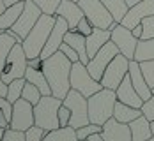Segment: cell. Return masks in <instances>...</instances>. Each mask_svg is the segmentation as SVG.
Instances as JSON below:
<instances>
[{"instance_id": "cell-1", "label": "cell", "mask_w": 154, "mask_h": 141, "mask_svg": "<svg viewBox=\"0 0 154 141\" xmlns=\"http://www.w3.org/2000/svg\"><path fill=\"white\" fill-rule=\"evenodd\" d=\"M71 67H73V62L60 49L57 53H53L51 57L45 58L43 71H45V76H46L50 87H51V95L64 99L67 92L71 90Z\"/></svg>"}, {"instance_id": "cell-2", "label": "cell", "mask_w": 154, "mask_h": 141, "mask_svg": "<svg viewBox=\"0 0 154 141\" xmlns=\"http://www.w3.org/2000/svg\"><path fill=\"white\" fill-rule=\"evenodd\" d=\"M55 19L57 16L51 14H41V18L37 19V23L34 25V28L29 32V35L23 39L21 46L25 49L27 57L29 58H34V57H41V51L46 44L48 37L51 34V28L55 25Z\"/></svg>"}, {"instance_id": "cell-3", "label": "cell", "mask_w": 154, "mask_h": 141, "mask_svg": "<svg viewBox=\"0 0 154 141\" xmlns=\"http://www.w3.org/2000/svg\"><path fill=\"white\" fill-rule=\"evenodd\" d=\"M87 102H89V118H91V122L97 124V125H103L108 118L113 116L117 94H115V90L101 88L99 92L87 97Z\"/></svg>"}, {"instance_id": "cell-4", "label": "cell", "mask_w": 154, "mask_h": 141, "mask_svg": "<svg viewBox=\"0 0 154 141\" xmlns=\"http://www.w3.org/2000/svg\"><path fill=\"white\" fill-rule=\"evenodd\" d=\"M62 106V99L55 95H43L39 102L34 106V118L35 125L43 127L45 131H53L59 129V108Z\"/></svg>"}, {"instance_id": "cell-5", "label": "cell", "mask_w": 154, "mask_h": 141, "mask_svg": "<svg viewBox=\"0 0 154 141\" xmlns=\"http://www.w3.org/2000/svg\"><path fill=\"white\" fill-rule=\"evenodd\" d=\"M62 101L71 110V120H69V125L71 127L80 129V127L91 124V118H89V102H87V97L83 94H80L78 90L71 88Z\"/></svg>"}, {"instance_id": "cell-6", "label": "cell", "mask_w": 154, "mask_h": 141, "mask_svg": "<svg viewBox=\"0 0 154 141\" xmlns=\"http://www.w3.org/2000/svg\"><path fill=\"white\" fill-rule=\"evenodd\" d=\"M71 88L78 90L85 97H91L96 92H99L103 88V85H101V81L92 78V74L89 72L85 63L75 62L73 67H71Z\"/></svg>"}, {"instance_id": "cell-7", "label": "cell", "mask_w": 154, "mask_h": 141, "mask_svg": "<svg viewBox=\"0 0 154 141\" xmlns=\"http://www.w3.org/2000/svg\"><path fill=\"white\" fill-rule=\"evenodd\" d=\"M27 67H29V57H27L23 46L20 43H16L14 48L9 53V57H7V62L4 65V71H2L0 76L5 83H11L13 79L25 78Z\"/></svg>"}, {"instance_id": "cell-8", "label": "cell", "mask_w": 154, "mask_h": 141, "mask_svg": "<svg viewBox=\"0 0 154 141\" xmlns=\"http://www.w3.org/2000/svg\"><path fill=\"white\" fill-rule=\"evenodd\" d=\"M85 18L92 23V27L99 28H110V25L115 21L113 16L110 14L103 0H78Z\"/></svg>"}, {"instance_id": "cell-9", "label": "cell", "mask_w": 154, "mask_h": 141, "mask_svg": "<svg viewBox=\"0 0 154 141\" xmlns=\"http://www.w3.org/2000/svg\"><path fill=\"white\" fill-rule=\"evenodd\" d=\"M119 53L121 51H119L117 44L110 39L106 44L89 60V63H87V69L92 74V78L97 79V81H101V78H103V74H105V71H106V67H108V63L112 62Z\"/></svg>"}, {"instance_id": "cell-10", "label": "cell", "mask_w": 154, "mask_h": 141, "mask_svg": "<svg viewBox=\"0 0 154 141\" xmlns=\"http://www.w3.org/2000/svg\"><path fill=\"white\" fill-rule=\"evenodd\" d=\"M129 72V58H126L122 53H119L112 62L108 63L106 71L101 78V85L103 88H110V90H117V87L122 83V79L128 76Z\"/></svg>"}, {"instance_id": "cell-11", "label": "cell", "mask_w": 154, "mask_h": 141, "mask_svg": "<svg viewBox=\"0 0 154 141\" xmlns=\"http://www.w3.org/2000/svg\"><path fill=\"white\" fill-rule=\"evenodd\" d=\"M41 14H43V11L35 5L34 0H25V7H23L21 14L18 18V21L13 25L11 30L16 32L21 39H25L29 35V32L34 28V25L37 23V19L41 18Z\"/></svg>"}, {"instance_id": "cell-12", "label": "cell", "mask_w": 154, "mask_h": 141, "mask_svg": "<svg viewBox=\"0 0 154 141\" xmlns=\"http://www.w3.org/2000/svg\"><path fill=\"white\" fill-rule=\"evenodd\" d=\"M35 124L34 118V104L25 101L23 97L13 102V116H11V129L16 131H27L29 127Z\"/></svg>"}, {"instance_id": "cell-13", "label": "cell", "mask_w": 154, "mask_h": 141, "mask_svg": "<svg viewBox=\"0 0 154 141\" xmlns=\"http://www.w3.org/2000/svg\"><path fill=\"white\" fill-rule=\"evenodd\" d=\"M112 41L117 44L119 51L122 53L126 58L135 60V51H137L138 39L133 35L131 28H128V27H124L122 23H119V25L112 30Z\"/></svg>"}, {"instance_id": "cell-14", "label": "cell", "mask_w": 154, "mask_h": 141, "mask_svg": "<svg viewBox=\"0 0 154 141\" xmlns=\"http://www.w3.org/2000/svg\"><path fill=\"white\" fill-rule=\"evenodd\" d=\"M67 30H69L67 21H66L62 16H57L55 25H53V28H51V34H50L46 44H45L43 51H41V58H48V57H51L53 53H57V51L60 49V44L64 43V37H66Z\"/></svg>"}, {"instance_id": "cell-15", "label": "cell", "mask_w": 154, "mask_h": 141, "mask_svg": "<svg viewBox=\"0 0 154 141\" xmlns=\"http://www.w3.org/2000/svg\"><path fill=\"white\" fill-rule=\"evenodd\" d=\"M152 14H154V0H142V2L129 7L128 14L124 16V19L121 23L124 27H128V28H135L143 18L152 16Z\"/></svg>"}, {"instance_id": "cell-16", "label": "cell", "mask_w": 154, "mask_h": 141, "mask_svg": "<svg viewBox=\"0 0 154 141\" xmlns=\"http://www.w3.org/2000/svg\"><path fill=\"white\" fill-rule=\"evenodd\" d=\"M101 136L105 138V141H131V129L129 124H122L112 116L103 124Z\"/></svg>"}, {"instance_id": "cell-17", "label": "cell", "mask_w": 154, "mask_h": 141, "mask_svg": "<svg viewBox=\"0 0 154 141\" xmlns=\"http://www.w3.org/2000/svg\"><path fill=\"white\" fill-rule=\"evenodd\" d=\"M115 94H117V101H121V102H124V104H129V106H133V108H140V110H142L143 99H142L140 94L135 90L129 74H128V76L122 79V83L117 87Z\"/></svg>"}, {"instance_id": "cell-18", "label": "cell", "mask_w": 154, "mask_h": 141, "mask_svg": "<svg viewBox=\"0 0 154 141\" xmlns=\"http://www.w3.org/2000/svg\"><path fill=\"white\" fill-rule=\"evenodd\" d=\"M57 16H62L67 25H69V30H76L80 19L83 18V11L80 7L78 2H73V0H60V5L57 9Z\"/></svg>"}, {"instance_id": "cell-19", "label": "cell", "mask_w": 154, "mask_h": 141, "mask_svg": "<svg viewBox=\"0 0 154 141\" xmlns=\"http://www.w3.org/2000/svg\"><path fill=\"white\" fill-rule=\"evenodd\" d=\"M128 74H129V78H131V83H133L135 90L140 94V97H142L143 101H147V99L152 97V90H151V87L147 85V81H145V78H143L140 62H137V60H129V72H128Z\"/></svg>"}, {"instance_id": "cell-20", "label": "cell", "mask_w": 154, "mask_h": 141, "mask_svg": "<svg viewBox=\"0 0 154 141\" xmlns=\"http://www.w3.org/2000/svg\"><path fill=\"white\" fill-rule=\"evenodd\" d=\"M110 39H112V30L94 27V30L87 35V53H89V58H92Z\"/></svg>"}, {"instance_id": "cell-21", "label": "cell", "mask_w": 154, "mask_h": 141, "mask_svg": "<svg viewBox=\"0 0 154 141\" xmlns=\"http://www.w3.org/2000/svg\"><path fill=\"white\" fill-rule=\"evenodd\" d=\"M64 43H67L71 48H75V51L80 57V62L82 63H89V53H87V37L83 34H80L76 30H67L66 37H64Z\"/></svg>"}, {"instance_id": "cell-22", "label": "cell", "mask_w": 154, "mask_h": 141, "mask_svg": "<svg viewBox=\"0 0 154 141\" xmlns=\"http://www.w3.org/2000/svg\"><path fill=\"white\" fill-rule=\"evenodd\" d=\"M129 129H131V141H145L152 136L151 120L143 115H140L138 118L129 122Z\"/></svg>"}, {"instance_id": "cell-23", "label": "cell", "mask_w": 154, "mask_h": 141, "mask_svg": "<svg viewBox=\"0 0 154 141\" xmlns=\"http://www.w3.org/2000/svg\"><path fill=\"white\" fill-rule=\"evenodd\" d=\"M23 7H25V0L16 2L13 5H7L5 11L0 14V30L5 32L9 28H13V25L18 21V18L21 14V11H23Z\"/></svg>"}, {"instance_id": "cell-24", "label": "cell", "mask_w": 154, "mask_h": 141, "mask_svg": "<svg viewBox=\"0 0 154 141\" xmlns=\"http://www.w3.org/2000/svg\"><path fill=\"white\" fill-rule=\"evenodd\" d=\"M25 79H27L29 83H32V85H35V87L41 90L43 95H51V87H50V83H48V79H46V76H45V71H43V69L27 67Z\"/></svg>"}, {"instance_id": "cell-25", "label": "cell", "mask_w": 154, "mask_h": 141, "mask_svg": "<svg viewBox=\"0 0 154 141\" xmlns=\"http://www.w3.org/2000/svg\"><path fill=\"white\" fill-rule=\"evenodd\" d=\"M140 115H143L140 108H133V106L124 104V102H121V101L115 102L113 118H117L119 122H122V124H129V122H133L135 118H138Z\"/></svg>"}, {"instance_id": "cell-26", "label": "cell", "mask_w": 154, "mask_h": 141, "mask_svg": "<svg viewBox=\"0 0 154 141\" xmlns=\"http://www.w3.org/2000/svg\"><path fill=\"white\" fill-rule=\"evenodd\" d=\"M43 141H80L76 136V129L71 125L59 127L53 131H48Z\"/></svg>"}, {"instance_id": "cell-27", "label": "cell", "mask_w": 154, "mask_h": 141, "mask_svg": "<svg viewBox=\"0 0 154 141\" xmlns=\"http://www.w3.org/2000/svg\"><path fill=\"white\" fill-rule=\"evenodd\" d=\"M137 62H147L154 60V37L152 39H138L137 51H135Z\"/></svg>"}, {"instance_id": "cell-28", "label": "cell", "mask_w": 154, "mask_h": 141, "mask_svg": "<svg viewBox=\"0 0 154 141\" xmlns=\"http://www.w3.org/2000/svg\"><path fill=\"white\" fill-rule=\"evenodd\" d=\"M103 4L106 5V9L110 11V14L113 16V19L117 23H121L124 19V16L128 14V11H129L128 0H103Z\"/></svg>"}, {"instance_id": "cell-29", "label": "cell", "mask_w": 154, "mask_h": 141, "mask_svg": "<svg viewBox=\"0 0 154 141\" xmlns=\"http://www.w3.org/2000/svg\"><path fill=\"white\" fill-rule=\"evenodd\" d=\"M14 44H16V39L9 34V32H4V34L0 35V74H2V71H4V65L7 62V57H9L11 49L14 48Z\"/></svg>"}, {"instance_id": "cell-30", "label": "cell", "mask_w": 154, "mask_h": 141, "mask_svg": "<svg viewBox=\"0 0 154 141\" xmlns=\"http://www.w3.org/2000/svg\"><path fill=\"white\" fill-rule=\"evenodd\" d=\"M27 79L25 78H18V79H13L7 87V95L5 99L9 102H16L18 99H21V94H23V87H25Z\"/></svg>"}, {"instance_id": "cell-31", "label": "cell", "mask_w": 154, "mask_h": 141, "mask_svg": "<svg viewBox=\"0 0 154 141\" xmlns=\"http://www.w3.org/2000/svg\"><path fill=\"white\" fill-rule=\"evenodd\" d=\"M21 97L25 99V101H29L30 104H37L39 102V99L43 97V94H41V90L35 87V85H32V83H25V87H23V94H21Z\"/></svg>"}, {"instance_id": "cell-32", "label": "cell", "mask_w": 154, "mask_h": 141, "mask_svg": "<svg viewBox=\"0 0 154 141\" xmlns=\"http://www.w3.org/2000/svg\"><path fill=\"white\" fill-rule=\"evenodd\" d=\"M35 5L43 11V14L57 16V9L60 5V0H34Z\"/></svg>"}, {"instance_id": "cell-33", "label": "cell", "mask_w": 154, "mask_h": 141, "mask_svg": "<svg viewBox=\"0 0 154 141\" xmlns=\"http://www.w3.org/2000/svg\"><path fill=\"white\" fill-rule=\"evenodd\" d=\"M103 131V125H97V124H87V125L80 127V129H76V136L78 140H89L92 134H97V132H101Z\"/></svg>"}, {"instance_id": "cell-34", "label": "cell", "mask_w": 154, "mask_h": 141, "mask_svg": "<svg viewBox=\"0 0 154 141\" xmlns=\"http://www.w3.org/2000/svg\"><path fill=\"white\" fill-rule=\"evenodd\" d=\"M46 132L48 131H45L43 127H39V125H34L29 127L27 131H25V141H43L45 140V136H46Z\"/></svg>"}, {"instance_id": "cell-35", "label": "cell", "mask_w": 154, "mask_h": 141, "mask_svg": "<svg viewBox=\"0 0 154 141\" xmlns=\"http://www.w3.org/2000/svg\"><path fill=\"white\" fill-rule=\"evenodd\" d=\"M142 25V37L140 39H152L154 37V14L147 16L140 21Z\"/></svg>"}, {"instance_id": "cell-36", "label": "cell", "mask_w": 154, "mask_h": 141, "mask_svg": "<svg viewBox=\"0 0 154 141\" xmlns=\"http://www.w3.org/2000/svg\"><path fill=\"white\" fill-rule=\"evenodd\" d=\"M143 78L147 81V85L151 87V90L154 88V60H147V62H140Z\"/></svg>"}, {"instance_id": "cell-37", "label": "cell", "mask_w": 154, "mask_h": 141, "mask_svg": "<svg viewBox=\"0 0 154 141\" xmlns=\"http://www.w3.org/2000/svg\"><path fill=\"white\" fill-rule=\"evenodd\" d=\"M2 141H25V132H23V131H16V129L7 127L4 138H2Z\"/></svg>"}, {"instance_id": "cell-38", "label": "cell", "mask_w": 154, "mask_h": 141, "mask_svg": "<svg viewBox=\"0 0 154 141\" xmlns=\"http://www.w3.org/2000/svg\"><path fill=\"white\" fill-rule=\"evenodd\" d=\"M69 120H71V110L62 101V106L59 108V122H60V127H67L69 125Z\"/></svg>"}, {"instance_id": "cell-39", "label": "cell", "mask_w": 154, "mask_h": 141, "mask_svg": "<svg viewBox=\"0 0 154 141\" xmlns=\"http://www.w3.org/2000/svg\"><path fill=\"white\" fill-rule=\"evenodd\" d=\"M142 113H143V116H147L151 122L154 120V94H152L151 99L143 101V104H142Z\"/></svg>"}, {"instance_id": "cell-40", "label": "cell", "mask_w": 154, "mask_h": 141, "mask_svg": "<svg viewBox=\"0 0 154 141\" xmlns=\"http://www.w3.org/2000/svg\"><path fill=\"white\" fill-rule=\"evenodd\" d=\"M60 51L71 60V62L75 63V62H80V57H78V53L75 51V48H71L67 43H62L60 44Z\"/></svg>"}, {"instance_id": "cell-41", "label": "cell", "mask_w": 154, "mask_h": 141, "mask_svg": "<svg viewBox=\"0 0 154 141\" xmlns=\"http://www.w3.org/2000/svg\"><path fill=\"white\" fill-rule=\"evenodd\" d=\"M92 30H94L92 23H91V21H89V19L85 18V16H83V18L80 19V23H78V27H76V32H80V34H83V35L87 37V35H89V34H91Z\"/></svg>"}, {"instance_id": "cell-42", "label": "cell", "mask_w": 154, "mask_h": 141, "mask_svg": "<svg viewBox=\"0 0 154 141\" xmlns=\"http://www.w3.org/2000/svg\"><path fill=\"white\" fill-rule=\"evenodd\" d=\"M43 65H45V58H41V57L29 58V67H34V69H43Z\"/></svg>"}, {"instance_id": "cell-43", "label": "cell", "mask_w": 154, "mask_h": 141, "mask_svg": "<svg viewBox=\"0 0 154 141\" xmlns=\"http://www.w3.org/2000/svg\"><path fill=\"white\" fill-rule=\"evenodd\" d=\"M7 87H9V83H5V81L2 79V76H0V95H2V97L7 95Z\"/></svg>"}, {"instance_id": "cell-44", "label": "cell", "mask_w": 154, "mask_h": 141, "mask_svg": "<svg viewBox=\"0 0 154 141\" xmlns=\"http://www.w3.org/2000/svg\"><path fill=\"white\" fill-rule=\"evenodd\" d=\"M0 127H4V129L11 127V122H9V118H7L4 113H0Z\"/></svg>"}, {"instance_id": "cell-45", "label": "cell", "mask_w": 154, "mask_h": 141, "mask_svg": "<svg viewBox=\"0 0 154 141\" xmlns=\"http://www.w3.org/2000/svg\"><path fill=\"white\" fill-rule=\"evenodd\" d=\"M131 32H133V35H135V37H137V39H140V37H142V25H137V27H135V28H131Z\"/></svg>"}, {"instance_id": "cell-46", "label": "cell", "mask_w": 154, "mask_h": 141, "mask_svg": "<svg viewBox=\"0 0 154 141\" xmlns=\"http://www.w3.org/2000/svg\"><path fill=\"white\" fill-rule=\"evenodd\" d=\"M89 141H105V138L101 136V132H97V134H92V136L89 138Z\"/></svg>"}, {"instance_id": "cell-47", "label": "cell", "mask_w": 154, "mask_h": 141, "mask_svg": "<svg viewBox=\"0 0 154 141\" xmlns=\"http://www.w3.org/2000/svg\"><path fill=\"white\" fill-rule=\"evenodd\" d=\"M5 7H7V5H5V2H4V0H0V14L5 11Z\"/></svg>"}, {"instance_id": "cell-48", "label": "cell", "mask_w": 154, "mask_h": 141, "mask_svg": "<svg viewBox=\"0 0 154 141\" xmlns=\"http://www.w3.org/2000/svg\"><path fill=\"white\" fill-rule=\"evenodd\" d=\"M5 2V5H13V4H16V2H21V0H4Z\"/></svg>"}, {"instance_id": "cell-49", "label": "cell", "mask_w": 154, "mask_h": 141, "mask_svg": "<svg viewBox=\"0 0 154 141\" xmlns=\"http://www.w3.org/2000/svg\"><path fill=\"white\" fill-rule=\"evenodd\" d=\"M138 2H142V0H128V5L131 7V5H135V4H138Z\"/></svg>"}, {"instance_id": "cell-50", "label": "cell", "mask_w": 154, "mask_h": 141, "mask_svg": "<svg viewBox=\"0 0 154 141\" xmlns=\"http://www.w3.org/2000/svg\"><path fill=\"white\" fill-rule=\"evenodd\" d=\"M4 134H5V129H4V127H0V141H2V138H4Z\"/></svg>"}, {"instance_id": "cell-51", "label": "cell", "mask_w": 154, "mask_h": 141, "mask_svg": "<svg viewBox=\"0 0 154 141\" xmlns=\"http://www.w3.org/2000/svg\"><path fill=\"white\" fill-rule=\"evenodd\" d=\"M145 141H154V134L151 136V138H149V140H145Z\"/></svg>"}, {"instance_id": "cell-52", "label": "cell", "mask_w": 154, "mask_h": 141, "mask_svg": "<svg viewBox=\"0 0 154 141\" xmlns=\"http://www.w3.org/2000/svg\"><path fill=\"white\" fill-rule=\"evenodd\" d=\"M151 127H152V134H154V120L151 122Z\"/></svg>"}, {"instance_id": "cell-53", "label": "cell", "mask_w": 154, "mask_h": 141, "mask_svg": "<svg viewBox=\"0 0 154 141\" xmlns=\"http://www.w3.org/2000/svg\"><path fill=\"white\" fill-rule=\"evenodd\" d=\"M2 34H4V30H0V35H2Z\"/></svg>"}, {"instance_id": "cell-54", "label": "cell", "mask_w": 154, "mask_h": 141, "mask_svg": "<svg viewBox=\"0 0 154 141\" xmlns=\"http://www.w3.org/2000/svg\"><path fill=\"white\" fill-rule=\"evenodd\" d=\"M73 2H78V0H73Z\"/></svg>"}, {"instance_id": "cell-55", "label": "cell", "mask_w": 154, "mask_h": 141, "mask_svg": "<svg viewBox=\"0 0 154 141\" xmlns=\"http://www.w3.org/2000/svg\"><path fill=\"white\" fill-rule=\"evenodd\" d=\"M152 94H154V88H152Z\"/></svg>"}]
</instances>
